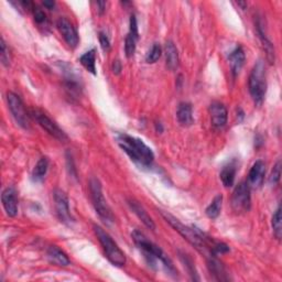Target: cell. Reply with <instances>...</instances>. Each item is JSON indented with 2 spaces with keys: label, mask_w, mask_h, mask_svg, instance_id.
Segmentation results:
<instances>
[{
  "label": "cell",
  "mask_w": 282,
  "mask_h": 282,
  "mask_svg": "<svg viewBox=\"0 0 282 282\" xmlns=\"http://www.w3.org/2000/svg\"><path fill=\"white\" fill-rule=\"evenodd\" d=\"M176 118L178 122L183 127H190L193 125V109L190 103H181L176 110Z\"/></svg>",
  "instance_id": "cell-15"
},
{
  "label": "cell",
  "mask_w": 282,
  "mask_h": 282,
  "mask_svg": "<svg viewBox=\"0 0 282 282\" xmlns=\"http://www.w3.org/2000/svg\"><path fill=\"white\" fill-rule=\"evenodd\" d=\"M271 225H272V229H273V235L276 236L277 239H281L282 223H281V207H280V205L278 206V208L276 209V212H274L272 215Z\"/></svg>",
  "instance_id": "cell-25"
},
{
  "label": "cell",
  "mask_w": 282,
  "mask_h": 282,
  "mask_svg": "<svg viewBox=\"0 0 282 282\" xmlns=\"http://www.w3.org/2000/svg\"><path fill=\"white\" fill-rule=\"evenodd\" d=\"M228 59H229L232 74L237 75L239 72H241V69L244 66V63H245V53L242 46H237L235 50H232L228 56Z\"/></svg>",
  "instance_id": "cell-18"
},
{
  "label": "cell",
  "mask_w": 282,
  "mask_h": 282,
  "mask_svg": "<svg viewBox=\"0 0 282 282\" xmlns=\"http://www.w3.org/2000/svg\"><path fill=\"white\" fill-rule=\"evenodd\" d=\"M137 40L135 37H132L129 33L127 34L125 40V53L127 58H132L133 54L136 52V43Z\"/></svg>",
  "instance_id": "cell-26"
},
{
  "label": "cell",
  "mask_w": 282,
  "mask_h": 282,
  "mask_svg": "<svg viewBox=\"0 0 282 282\" xmlns=\"http://www.w3.org/2000/svg\"><path fill=\"white\" fill-rule=\"evenodd\" d=\"M3 206L6 213L10 217H15L18 214V196L15 187H7L2 194Z\"/></svg>",
  "instance_id": "cell-11"
},
{
  "label": "cell",
  "mask_w": 282,
  "mask_h": 282,
  "mask_svg": "<svg viewBox=\"0 0 282 282\" xmlns=\"http://www.w3.org/2000/svg\"><path fill=\"white\" fill-rule=\"evenodd\" d=\"M32 13H33V18H34V21L37 22L38 25H42L44 24L46 21V16L45 13L43 12V10L40 9L39 7L34 6V8L32 9Z\"/></svg>",
  "instance_id": "cell-30"
},
{
  "label": "cell",
  "mask_w": 282,
  "mask_h": 282,
  "mask_svg": "<svg viewBox=\"0 0 282 282\" xmlns=\"http://www.w3.org/2000/svg\"><path fill=\"white\" fill-rule=\"evenodd\" d=\"M118 145L128 154L129 158L136 163L149 167L154 160V154L150 147H148L143 140L131 137L126 133H121L117 137Z\"/></svg>",
  "instance_id": "cell-2"
},
{
  "label": "cell",
  "mask_w": 282,
  "mask_h": 282,
  "mask_svg": "<svg viewBox=\"0 0 282 282\" xmlns=\"http://www.w3.org/2000/svg\"><path fill=\"white\" fill-rule=\"evenodd\" d=\"M81 64L85 67L89 73L93 75H96V51L95 49H91V50L84 53L80 58Z\"/></svg>",
  "instance_id": "cell-22"
},
{
  "label": "cell",
  "mask_w": 282,
  "mask_h": 282,
  "mask_svg": "<svg viewBox=\"0 0 282 282\" xmlns=\"http://www.w3.org/2000/svg\"><path fill=\"white\" fill-rule=\"evenodd\" d=\"M257 31H258V34H259L260 41H262L263 46H264L265 51L267 53V59L272 64V63H274V49H273L271 41L267 38V34L265 32L263 24L260 22V21H258V22H257Z\"/></svg>",
  "instance_id": "cell-20"
},
{
  "label": "cell",
  "mask_w": 282,
  "mask_h": 282,
  "mask_svg": "<svg viewBox=\"0 0 282 282\" xmlns=\"http://www.w3.org/2000/svg\"><path fill=\"white\" fill-rule=\"evenodd\" d=\"M209 115H210V123L215 128H222L227 123V109L225 106L220 102L212 103L209 106Z\"/></svg>",
  "instance_id": "cell-12"
},
{
  "label": "cell",
  "mask_w": 282,
  "mask_h": 282,
  "mask_svg": "<svg viewBox=\"0 0 282 282\" xmlns=\"http://www.w3.org/2000/svg\"><path fill=\"white\" fill-rule=\"evenodd\" d=\"M100 43L105 52H108L110 50V41L107 37V34H105L104 32L100 33Z\"/></svg>",
  "instance_id": "cell-33"
},
{
  "label": "cell",
  "mask_w": 282,
  "mask_h": 282,
  "mask_svg": "<svg viewBox=\"0 0 282 282\" xmlns=\"http://www.w3.org/2000/svg\"><path fill=\"white\" fill-rule=\"evenodd\" d=\"M179 52L172 41H168L166 44V63L169 69L174 70L179 66Z\"/></svg>",
  "instance_id": "cell-19"
},
{
  "label": "cell",
  "mask_w": 282,
  "mask_h": 282,
  "mask_svg": "<svg viewBox=\"0 0 282 282\" xmlns=\"http://www.w3.org/2000/svg\"><path fill=\"white\" fill-rule=\"evenodd\" d=\"M265 174H266V165L262 160L256 161L252 165L249 174H248V183L247 184L249 187L259 189L264 184L265 181Z\"/></svg>",
  "instance_id": "cell-13"
},
{
  "label": "cell",
  "mask_w": 282,
  "mask_h": 282,
  "mask_svg": "<svg viewBox=\"0 0 282 282\" xmlns=\"http://www.w3.org/2000/svg\"><path fill=\"white\" fill-rule=\"evenodd\" d=\"M94 231L100 241L103 249L105 251L106 257L108 258L109 262L117 267H123L126 264V256L123 252V250L119 248L118 245L114 242V239L108 234L107 231H105L101 226H94Z\"/></svg>",
  "instance_id": "cell-4"
},
{
  "label": "cell",
  "mask_w": 282,
  "mask_h": 282,
  "mask_svg": "<svg viewBox=\"0 0 282 282\" xmlns=\"http://www.w3.org/2000/svg\"><path fill=\"white\" fill-rule=\"evenodd\" d=\"M58 29L60 30L63 39L65 40L68 46L76 48L79 44V34H77L75 28L69 22L66 18H60L58 20Z\"/></svg>",
  "instance_id": "cell-10"
},
{
  "label": "cell",
  "mask_w": 282,
  "mask_h": 282,
  "mask_svg": "<svg viewBox=\"0 0 282 282\" xmlns=\"http://www.w3.org/2000/svg\"><path fill=\"white\" fill-rule=\"evenodd\" d=\"M161 54H162L161 46L158 43H154L151 48V50L149 51V53H148L146 56L147 63H150V64L156 63L161 58Z\"/></svg>",
  "instance_id": "cell-27"
},
{
  "label": "cell",
  "mask_w": 282,
  "mask_h": 282,
  "mask_svg": "<svg viewBox=\"0 0 282 282\" xmlns=\"http://www.w3.org/2000/svg\"><path fill=\"white\" fill-rule=\"evenodd\" d=\"M182 260H183V263L185 264V266L187 267V269H189V271H190V274H191L192 278H193L194 280H199V278L195 277V276H196V271H195V269H194V265H193V263H192V260L190 259V258H187L186 256H182Z\"/></svg>",
  "instance_id": "cell-32"
},
{
  "label": "cell",
  "mask_w": 282,
  "mask_h": 282,
  "mask_svg": "<svg viewBox=\"0 0 282 282\" xmlns=\"http://www.w3.org/2000/svg\"><path fill=\"white\" fill-rule=\"evenodd\" d=\"M122 70V63L119 61H114V63H112V72H114L115 74H119Z\"/></svg>",
  "instance_id": "cell-34"
},
{
  "label": "cell",
  "mask_w": 282,
  "mask_h": 282,
  "mask_svg": "<svg viewBox=\"0 0 282 282\" xmlns=\"http://www.w3.org/2000/svg\"><path fill=\"white\" fill-rule=\"evenodd\" d=\"M30 116L53 138L60 141H66L68 139L66 133L63 131L59 127V125L53 122L44 111H42L38 108H32L30 110Z\"/></svg>",
  "instance_id": "cell-6"
},
{
  "label": "cell",
  "mask_w": 282,
  "mask_h": 282,
  "mask_svg": "<svg viewBox=\"0 0 282 282\" xmlns=\"http://www.w3.org/2000/svg\"><path fill=\"white\" fill-rule=\"evenodd\" d=\"M251 206L250 187L246 182H241L235 187L231 196V207L237 214L247 213Z\"/></svg>",
  "instance_id": "cell-7"
},
{
  "label": "cell",
  "mask_w": 282,
  "mask_h": 282,
  "mask_svg": "<svg viewBox=\"0 0 282 282\" xmlns=\"http://www.w3.org/2000/svg\"><path fill=\"white\" fill-rule=\"evenodd\" d=\"M237 168L234 162H230L227 166H225L221 171V180L225 187H230L234 185L235 178H236Z\"/></svg>",
  "instance_id": "cell-21"
},
{
  "label": "cell",
  "mask_w": 282,
  "mask_h": 282,
  "mask_svg": "<svg viewBox=\"0 0 282 282\" xmlns=\"http://www.w3.org/2000/svg\"><path fill=\"white\" fill-rule=\"evenodd\" d=\"M129 34L138 39L139 32H138V25H137V19L135 16L130 17V25H129Z\"/></svg>",
  "instance_id": "cell-31"
},
{
  "label": "cell",
  "mask_w": 282,
  "mask_h": 282,
  "mask_svg": "<svg viewBox=\"0 0 282 282\" xmlns=\"http://www.w3.org/2000/svg\"><path fill=\"white\" fill-rule=\"evenodd\" d=\"M207 267L210 274H213L216 280L218 281H227V272L223 264L216 258V256L207 257Z\"/></svg>",
  "instance_id": "cell-16"
},
{
  "label": "cell",
  "mask_w": 282,
  "mask_h": 282,
  "mask_svg": "<svg viewBox=\"0 0 282 282\" xmlns=\"http://www.w3.org/2000/svg\"><path fill=\"white\" fill-rule=\"evenodd\" d=\"M248 87L252 101L258 105L262 104L267 91L266 66L262 60H259L251 69L248 81Z\"/></svg>",
  "instance_id": "cell-3"
},
{
  "label": "cell",
  "mask_w": 282,
  "mask_h": 282,
  "mask_svg": "<svg viewBox=\"0 0 282 282\" xmlns=\"http://www.w3.org/2000/svg\"><path fill=\"white\" fill-rule=\"evenodd\" d=\"M106 4L105 2H101V3H97V7H100V9H98V11H100L101 15H103V13L105 12V9H106Z\"/></svg>",
  "instance_id": "cell-35"
},
{
  "label": "cell",
  "mask_w": 282,
  "mask_h": 282,
  "mask_svg": "<svg viewBox=\"0 0 282 282\" xmlns=\"http://www.w3.org/2000/svg\"><path fill=\"white\" fill-rule=\"evenodd\" d=\"M89 192H90V199L93 202L94 208L96 213L102 218V221L106 224H110L114 222V215L111 213V209L108 206L107 202H106L103 191H102V184L96 178H91L89 181Z\"/></svg>",
  "instance_id": "cell-5"
},
{
  "label": "cell",
  "mask_w": 282,
  "mask_h": 282,
  "mask_svg": "<svg viewBox=\"0 0 282 282\" xmlns=\"http://www.w3.org/2000/svg\"><path fill=\"white\" fill-rule=\"evenodd\" d=\"M53 196L56 215H58L59 220L66 225H70L74 222V218L72 214H70L67 195L62 190L56 189L53 193Z\"/></svg>",
  "instance_id": "cell-9"
},
{
  "label": "cell",
  "mask_w": 282,
  "mask_h": 282,
  "mask_svg": "<svg viewBox=\"0 0 282 282\" xmlns=\"http://www.w3.org/2000/svg\"><path fill=\"white\" fill-rule=\"evenodd\" d=\"M131 237L133 239V242H135L136 246L140 249V251L143 252V255L147 260V263L149 264V266L156 268L157 264L160 263L166 268V270L169 273L171 274L178 273L175 267L173 266V263L171 262V259L166 255L160 247L150 242L149 239L143 234V232L139 230H133Z\"/></svg>",
  "instance_id": "cell-1"
},
{
  "label": "cell",
  "mask_w": 282,
  "mask_h": 282,
  "mask_svg": "<svg viewBox=\"0 0 282 282\" xmlns=\"http://www.w3.org/2000/svg\"><path fill=\"white\" fill-rule=\"evenodd\" d=\"M222 204H223V195H217L215 199L212 201V203L206 207L205 213L207 217H209L210 220H215L221 214V209H222Z\"/></svg>",
  "instance_id": "cell-24"
},
{
  "label": "cell",
  "mask_w": 282,
  "mask_h": 282,
  "mask_svg": "<svg viewBox=\"0 0 282 282\" xmlns=\"http://www.w3.org/2000/svg\"><path fill=\"white\" fill-rule=\"evenodd\" d=\"M46 255H48L49 260H50L52 264H54L56 266L66 267L70 264L68 257L66 256V253L63 250H61L59 247H56V246L49 247Z\"/></svg>",
  "instance_id": "cell-17"
},
{
  "label": "cell",
  "mask_w": 282,
  "mask_h": 282,
  "mask_svg": "<svg viewBox=\"0 0 282 282\" xmlns=\"http://www.w3.org/2000/svg\"><path fill=\"white\" fill-rule=\"evenodd\" d=\"M127 202H128L129 206L132 209L133 213H135L139 220L144 223V225L146 227H148L151 230L156 229V225H154L152 218L150 217L149 214L147 213V210L144 208V206L141 205V204L138 201H136L135 199H128V201H127Z\"/></svg>",
  "instance_id": "cell-14"
},
{
  "label": "cell",
  "mask_w": 282,
  "mask_h": 282,
  "mask_svg": "<svg viewBox=\"0 0 282 282\" xmlns=\"http://www.w3.org/2000/svg\"><path fill=\"white\" fill-rule=\"evenodd\" d=\"M0 60H2V63L5 66L10 65V61H11L10 51H9V48L7 46L4 38H2V44H0Z\"/></svg>",
  "instance_id": "cell-28"
},
{
  "label": "cell",
  "mask_w": 282,
  "mask_h": 282,
  "mask_svg": "<svg viewBox=\"0 0 282 282\" xmlns=\"http://www.w3.org/2000/svg\"><path fill=\"white\" fill-rule=\"evenodd\" d=\"M43 6L45 7V8L52 10V9L54 8L55 3H54V2H44V3H43Z\"/></svg>",
  "instance_id": "cell-36"
},
{
  "label": "cell",
  "mask_w": 282,
  "mask_h": 282,
  "mask_svg": "<svg viewBox=\"0 0 282 282\" xmlns=\"http://www.w3.org/2000/svg\"><path fill=\"white\" fill-rule=\"evenodd\" d=\"M7 101H8V106L12 114V117L15 118L17 124L20 127H22L24 129H29L30 128L29 115H28L25 104L22 100L20 98V96L12 93V91H9V93L7 94Z\"/></svg>",
  "instance_id": "cell-8"
},
{
  "label": "cell",
  "mask_w": 282,
  "mask_h": 282,
  "mask_svg": "<svg viewBox=\"0 0 282 282\" xmlns=\"http://www.w3.org/2000/svg\"><path fill=\"white\" fill-rule=\"evenodd\" d=\"M48 169H49V160H48V158H45V157L41 158L38 161V163L35 165L34 169H33V172H32V179H33V181L41 182L42 180H43L45 178V175H46Z\"/></svg>",
  "instance_id": "cell-23"
},
{
  "label": "cell",
  "mask_w": 282,
  "mask_h": 282,
  "mask_svg": "<svg viewBox=\"0 0 282 282\" xmlns=\"http://www.w3.org/2000/svg\"><path fill=\"white\" fill-rule=\"evenodd\" d=\"M280 176H281V162L278 161L277 163H276V166L273 167L271 175H270V178H269L270 184H272V185L278 184L279 181H280Z\"/></svg>",
  "instance_id": "cell-29"
}]
</instances>
